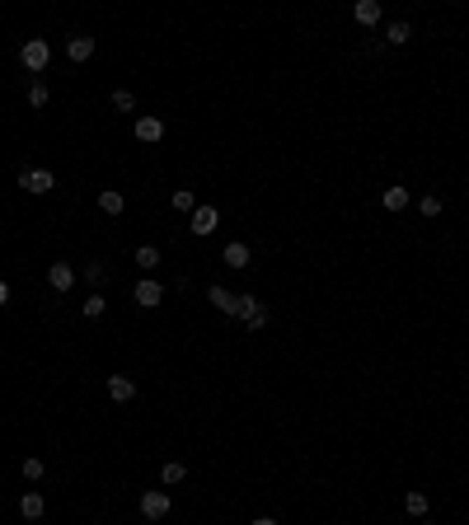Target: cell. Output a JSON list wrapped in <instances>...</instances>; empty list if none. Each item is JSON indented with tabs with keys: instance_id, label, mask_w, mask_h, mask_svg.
Segmentation results:
<instances>
[{
	"instance_id": "obj_1",
	"label": "cell",
	"mask_w": 469,
	"mask_h": 525,
	"mask_svg": "<svg viewBox=\"0 0 469 525\" xmlns=\"http://www.w3.org/2000/svg\"><path fill=\"white\" fill-rule=\"evenodd\" d=\"M19 62H24V71L43 76V71H47V62H52V47H47V38H29V43L19 47Z\"/></svg>"
},
{
	"instance_id": "obj_2",
	"label": "cell",
	"mask_w": 469,
	"mask_h": 525,
	"mask_svg": "<svg viewBox=\"0 0 469 525\" xmlns=\"http://www.w3.org/2000/svg\"><path fill=\"white\" fill-rule=\"evenodd\" d=\"M169 493H160V488H150V493H141V516H146V521H164V516H169Z\"/></svg>"
},
{
	"instance_id": "obj_3",
	"label": "cell",
	"mask_w": 469,
	"mask_h": 525,
	"mask_svg": "<svg viewBox=\"0 0 469 525\" xmlns=\"http://www.w3.org/2000/svg\"><path fill=\"white\" fill-rule=\"evenodd\" d=\"M132 300H136L141 309H155L160 300H164V286H160L155 277H141L136 286H132Z\"/></svg>"
},
{
	"instance_id": "obj_4",
	"label": "cell",
	"mask_w": 469,
	"mask_h": 525,
	"mask_svg": "<svg viewBox=\"0 0 469 525\" xmlns=\"http://www.w3.org/2000/svg\"><path fill=\"white\" fill-rule=\"evenodd\" d=\"M19 188H29L33 197H43V192L57 188V178H52V169H24L19 174Z\"/></svg>"
},
{
	"instance_id": "obj_5",
	"label": "cell",
	"mask_w": 469,
	"mask_h": 525,
	"mask_svg": "<svg viewBox=\"0 0 469 525\" xmlns=\"http://www.w3.org/2000/svg\"><path fill=\"white\" fill-rule=\"evenodd\" d=\"M239 319H244V328H263L267 324V309L258 295H239Z\"/></svg>"
},
{
	"instance_id": "obj_6",
	"label": "cell",
	"mask_w": 469,
	"mask_h": 525,
	"mask_svg": "<svg viewBox=\"0 0 469 525\" xmlns=\"http://www.w3.org/2000/svg\"><path fill=\"white\" fill-rule=\"evenodd\" d=\"M47 286H52L57 295H66L71 286H76V267H71V262H52V267H47Z\"/></svg>"
},
{
	"instance_id": "obj_7",
	"label": "cell",
	"mask_w": 469,
	"mask_h": 525,
	"mask_svg": "<svg viewBox=\"0 0 469 525\" xmlns=\"http://www.w3.org/2000/svg\"><path fill=\"white\" fill-rule=\"evenodd\" d=\"M216 225H220V211H216V206H197V211H192V234H197V239L216 234Z\"/></svg>"
},
{
	"instance_id": "obj_8",
	"label": "cell",
	"mask_w": 469,
	"mask_h": 525,
	"mask_svg": "<svg viewBox=\"0 0 469 525\" xmlns=\"http://www.w3.org/2000/svg\"><path fill=\"white\" fill-rule=\"evenodd\" d=\"M108 399L113 403H132L136 399V380H132V375H108Z\"/></svg>"
},
{
	"instance_id": "obj_9",
	"label": "cell",
	"mask_w": 469,
	"mask_h": 525,
	"mask_svg": "<svg viewBox=\"0 0 469 525\" xmlns=\"http://www.w3.org/2000/svg\"><path fill=\"white\" fill-rule=\"evenodd\" d=\"M206 300H211L220 314H234V319H239V295H230L225 286H211V291H206Z\"/></svg>"
},
{
	"instance_id": "obj_10",
	"label": "cell",
	"mask_w": 469,
	"mask_h": 525,
	"mask_svg": "<svg viewBox=\"0 0 469 525\" xmlns=\"http://www.w3.org/2000/svg\"><path fill=\"white\" fill-rule=\"evenodd\" d=\"M66 57H71V62H90V57H94V38H85V33H71V43H66Z\"/></svg>"
},
{
	"instance_id": "obj_11",
	"label": "cell",
	"mask_w": 469,
	"mask_h": 525,
	"mask_svg": "<svg viewBox=\"0 0 469 525\" xmlns=\"http://www.w3.org/2000/svg\"><path fill=\"white\" fill-rule=\"evenodd\" d=\"M160 136H164V122H160V118H136V141L155 146Z\"/></svg>"
},
{
	"instance_id": "obj_12",
	"label": "cell",
	"mask_w": 469,
	"mask_h": 525,
	"mask_svg": "<svg viewBox=\"0 0 469 525\" xmlns=\"http://www.w3.org/2000/svg\"><path fill=\"white\" fill-rule=\"evenodd\" d=\"M380 202H385V211H408L413 192H408V188H385V192H380Z\"/></svg>"
},
{
	"instance_id": "obj_13",
	"label": "cell",
	"mask_w": 469,
	"mask_h": 525,
	"mask_svg": "<svg viewBox=\"0 0 469 525\" xmlns=\"http://www.w3.org/2000/svg\"><path fill=\"white\" fill-rule=\"evenodd\" d=\"M43 511H47L43 493H24V497H19V516H24V521H38Z\"/></svg>"
},
{
	"instance_id": "obj_14",
	"label": "cell",
	"mask_w": 469,
	"mask_h": 525,
	"mask_svg": "<svg viewBox=\"0 0 469 525\" xmlns=\"http://www.w3.org/2000/svg\"><path fill=\"white\" fill-rule=\"evenodd\" d=\"M122 192H118V188H104V192H99V211H104V216H122Z\"/></svg>"
},
{
	"instance_id": "obj_15",
	"label": "cell",
	"mask_w": 469,
	"mask_h": 525,
	"mask_svg": "<svg viewBox=\"0 0 469 525\" xmlns=\"http://www.w3.org/2000/svg\"><path fill=\"white\" fill-rule=\"evenodd\" d=\"M220 262H225V267H249V244H225V253H220Z\"/></svg>"
},
{
	"instance_id": "obj_16",
	"label": "cell",
	"mask_w": 469,
	"mask_h": 525,
	"mask_svg": "<svg viewBox=\"0 0 469 525\" xmlns=\"http://www.w3.org/2000/svg\"><path fill=\"white\" fill-rule=\"evenodd\" d=\"M408 38H413V24H408V19H394L390 29H385V43L390 47H404Z\"/></svg>"
},
{
	"instance_id": "obj_17",
	"label": "cell",
	"mask_w": 469,
	"mask_h": 525,
	"mask_svg": "<svg viewBox=\"0 0 469 525\" xmlns=\"http://www.w3.org/2000/svg\"><path fill=\"white\" fill-rule=\"evenodd\" d=\"M136 267H141V272H155V267H160V248L155 244H141L136 248Z\"/></svg>"
},
{
	"instance_id": "obj_18",
	"label": "cell",
	"mask_w": 469,
	"mask_h": 525,
	"mask_svg": "<svg viewBox=\"0 0 469 525\" xmlns=\"http://www.w3.org/2000/svg\"><path fill=\"white\" fill-rule=\"evenodd\" d=\"M352 15H357V24H375V19H380V5H375V0H357Z\"/></svg>"
},
{
	"instance_id": "obj_19",
	"label": "cell",
	"mask_w": 469,
	"mask_h": 525,
	"mask_svg": "<svg viewBox=\"0 0 469 525\" xmlns=\"http://www.w3.org/2000/svg\"><path fill=\"white\" fill-rule=\"evenodd\" d=\"M404 511H408V516H427V493H418V488H413V493L404 497Z\"/></svg>"
},
{
	"instance_id": "obj_20",
	"label": "cell",
	"mask_w": 469,
	"mask_h": 525,
	"mask_svg": "<svg viewBox=\"0 0 469 525\" xmlns=\"http://www.w3.org/2000/svg\"><path fill=\"white\" fill-rule=\"evenodd\" d=\"M47 99H52V90H47L43 80H33V85H29V104H33V108H47Z\"/></svg>"
},
{
	"instance_id": "obj_21",
	"label": "cell",
	"mask_w": 469,
	"mask_h": 525,
	"mask_svg": "<svg viewBox=\"0 0 469 525\" xmlns=\"http://www.w3.org/2000/svg\"><path fill=\"white\" fill-rule=\"evenodd\" d=\"M113 108L132 113V108H136V94H132V90H113Z\"/></svg>"
},
{
	"instance_id": "obj_22",
	"label": "cell",
	"mask_w": 469,
	"mask_h": 525,
	"mask_svg": "<svg viewBox=\"0 0 469 525\" xmlns=\"http://www.w3.org/2000/svg\"><path fill=\"white\" fill-rule=\"evenodd\" d=\"M174 206H178V211H197V197H192V188H178V192H174Z\"/></svg>"
},
{
	"instance_id": "obj_23",
	"label": "cell",
	"mask_w": 469,
	"mask_h": 525,
	"mask_svg": "<svg viewBox=\"0 0 469 525\" xmlns=\"http://www.w3.org/2000/svg\"><path fill=\"white\" fill-rule=\"evenodd\" d=\"M104 309H108V300H104V295L94 291L90 300H85V319H99V314H104Z\"/></svg>"
},
{
	"instance_id": "obj_24",
	"label": "cell",
	"mask_w": 469,
	"mask_h": 525,
	"mask_svg": "<svg viewBox=\"0 0 469 525\" xmlns=\"http://www.w3.org/2000/svg\"><path fill=\"white\" fill-rule=\"evenodd\" d=\"M183 474H188V469H183L178 460H169L164 469H160V479H164V483H183Z\"/></svg>"
},
{
	"instance_id": "obj_25",
	"label": "cell",
	"mask_w": 469,
	"mask_h": 525,
	"mask_svg": "<svg viewBox=\"0 0 469 525\" xmlns=\"http://www.w3.org/2000/svg\"><path fill=\"white\" fill-rule=\"evenodd\" d=\"M418 211H422V216H441V197H437V192H427V197L418 202Z\"/></svg>"
},
{
	"instance_id": "obj_26",
	"label": "cell",
	"mask_w": 469,
	"mask_h": 525,
	"mask_svg": "<svg viewBox=\"0 0 469 525\" xmlns=\"http://www.w3.org/2000/svg\"><path fill=\"white\" fill-rule=\"evenodd\" d=\"M43 474H47V464H43V460H24V479H29V483H38Z\"/></svg>"
},
{
	"instance_id": "obj_27",
	"label": "cell",
	"mask_w": 469,
	"mask_h": 525,
	"mask_svg": "<svg viewBox=\"0 0 469 525\" xmlns=\"http://www.w3.org/2000/svg\"><path fill=\"white\" fill-rule=\"evenodd\" d=\"M85 277H90V281H94V286H99V281L108 277V267H104V262H90V267H85Z\"/></svg>"
},
{
	"instance_id": "obj_28",
	"label": "cell",
	"mask_w": 469,
	"mask_h": 525,
	"mask_svg": "<svg viewBox=\"0 0 469 525\" xmlns=\"http://www.w3.org/2000/svg\"><path fill=\"white\" fill-rule=\"evenodd\" d=\"M0 305H10V286L5 281H0Z\"/></svg>"
},
{
	"instance_id": "obj_29",
	"label": "cell",
	"mask_w": 469,
	"mask_h": 525,
	"mask_svg": "<svg viewBox=\"0 0 469 525\" xmlns=\"http://www.w3.org/2000/svg\"><path fill=\"white\" fill-rule=\"evenodd\" d=\"M253 525H277V521H272V516H258V521H253Z\"/></svg>"
},
{
	"instance_id": "obj_30",
	"label": "cell",
	"mask_w": 469,
	"mask_h": 525,
	"mask_svg": "<svg viewBox=\"0 0 469 525\" xmlns=\"http://www.w3.org/2000/svg\"><path fill=\"white\" fill-rule=\"evenodd\" d=\"M422 525H427V521H422Z\"/></svg>"
}]
</instances>
